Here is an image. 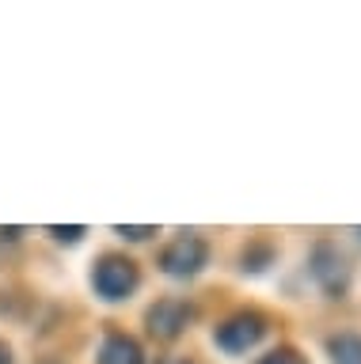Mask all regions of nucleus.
Instances as JSON below:
<instances>
[{
	"label": "nucleus",
	"mask_w": 361,
	"mask_h": 364,
	"mask_svg": "<svg viewBox=\"0 0 361 364\" xmlns=\"http://www.w3.org/2000/svg\"><path fill=\"white\" fill-rule=\"evenodd\" d=\"M92 284L103 300L118 304L141 284V269H137V262L126 258V255H103L92 269Z\"/></svg>",
	"instance_id": "obj_1"
},
{
	"label": "nucleus",
	"mask_w": 361,
	"mask_h": 364,
	"mask_svg": "<svg viewBox=\"0 0 361 364\" xmlns=\"http://www.w3.org/2000/svg\"><path fill=\"white\" fill-rule=\"evenodd\" d=\"M206 262H209V243L202 235H190V232L175 235L172 243L160 250V269L167 277H179V281L198 277V273L206 269Z\"/></svg>",
	"instance_id": "obj_2"
},
{
	"label": "nucleus",
	"mask_w": 361,
	"mask_h": 364,
	"mask_svg": "<svg viewBox=\"0 0 361 364\" xmlns=\"http://www.w3.org/2000/svg\"><path fill=\"white\" fill-rule=\"evenodd\" d=\"M266 334V318L258 315V311H236L229 315L224 323L213 330V341H217V349L224 353H247V349H255L258 341H263Z\"/></svg>",
	"instance_id": "obj_3"
},
{
	"label": "nucleus",
	"mask_w": 361,
	"mask_h": 364,
	"mask_svg": "<svg viewBox=\"0 0 361 364\" xmlns=\"http://www.w3.org/2000/svg\"><path fill=\"white\" fill-rule=\"evenodd\" d=\"M190 318H194L190 304H187V300H175V296H167V300H156V304L149 307V315H145V326H149L152 338L175 341V338L187 330Z\"/></svg>",
	"instance_id": "obj_4"
},
{
	"label": "nucleus",
	"mask_w": 361,
	"mask_h": 364,
	"mask_svg": "<svg viewBox=\"0 0 361 364\" xmlns=\"http://www.w3.org/2000/svg\"><path fill=\"white\" fill-rule=\"evenodd\" d=\"M312 277H315V284H320L327 296H346V289H350L346 258L338 255L331 243H320L312 250Z\"/></svg>",
	"instance_id": "obj_5"
},
{
	"label": "nucleus",
	"mask_w": 361,
	"mask_h": 364,
	"mask_svg": "<svg viewBox=\"0 0 361 364\" xmlns=\"http://www.w3.org/2000/svg\"><path fill=\"white\" fill-rule=\"evenodd\" d=\"M99 364H145V349L130 334H107L99 346Z\"/></svg>",
	"instance_id": "obj_6"
},
{
	"label": "nucleus",
	"mask_w": 361,
	"mask_h": 364,
	"mask_svg": "<svg viewBox=\"0 0 361 364\" xmlns=\"http://www.w3.org/2000/svg\"><path fill=\"white\" fill-rule=\"evenodd\" d=\"M327 353H331L335 364H361V338L357 334H335L327 341Z\"/></svg>",
	"instance_id": "obj_7"
},
{
	"label": "nucleus",
	"mask_w": 361,
	"mask_h": 364,
	"mask_svg": "<svg viewBox=\"0 0 361 364\" xmlns=\"http://www.w3.org/2000/svg\"><path fill=\"white\" fill-rule=\"evenodd\" d=\"M46 232H50L53 239H58V243H69V247H73V243H80V239L88 235V228H80V224H73V228H61V224H50V228H46Z\"/></svg>",
	"instance_id": "obj_8"
},
{
	"label": "nucleus",
	"mask_w": 361,
	"mask_h": 364,
	"mask_svg": "<svg viewBox=\"0 0 361 364\" xmlns=\"http://www.w3.org/2000/svg\"><path fill=\"white\" fill-rule=\"evenodd\" d=\"M255 364H308V360H304L297 349H274V353H266V357H258Z\"/></svg>",
	"instance_id": "obj_9"
},
{
	"label": "nucleus",
	"mask_w": 361,
	"mask_h": 364,
	"mask_svg": "<svg viewBox=\"0 0 361 364\" xmlns=\"http://www.w3.org/2000/svg\"><path fill=\"white\" fill-rule=\"evenodd\" d=\"M115 232H118L122 239H130V243H145L149 235H156V228H152V224H141V228H126V224H118Z\"/></svg>",
	"instance_id": "obj_10"
},
{
	"label": "nucleus",
	"mask_w": 361,
	"mask_h": 364,
	"mask_svg": "<svg viewBox=\"0 0 361 364\" xmlns=\"http://www.w3.org/2000/svg\"><path fill=\"white\" fill-rule=\"evenodd\" d=\"M0 364H12V349H8L4 341H0Z\"/></svg>",
	"instance_id": "obj_11"
},
{
	"label": "nucleus",
	"mask_w": 361,
	"mask_h": 364,
	"mask_svg": "<svg viewBox=\"0 0 361 364\" xmlns=\"http://www.w3.org/2000/svg\"><path fill=\"white\" fill-rule=\"evenodd\" d=\"M164 364H190V360H164Z\"/></svg>",
	"instance_id": "obj_12"
},
{
	"label": "nucleus",
	"mask_w": 361,
	"mask_h": 364,
	"mask_svg": "<svg viewBox=\"0 0 361 364\" xmlns=\"http://www.w3.org/2000/svg\"><path fill=\"white\" fill-rule=\"evenodd\" d=\"M357 235H361V232H357Z\"/></svg>",
	"instance_id": "obj_13"
}]
</instances>
